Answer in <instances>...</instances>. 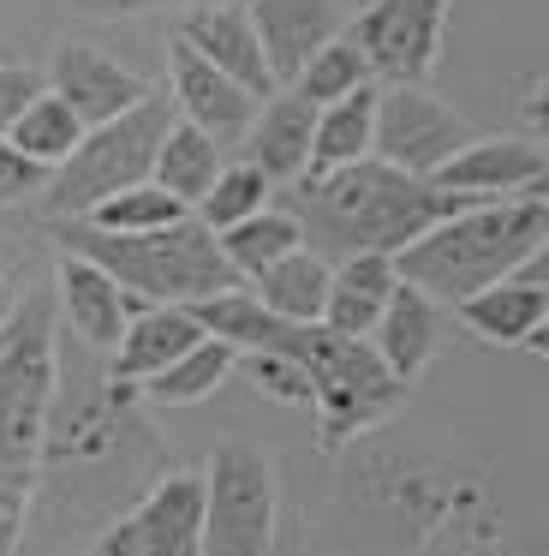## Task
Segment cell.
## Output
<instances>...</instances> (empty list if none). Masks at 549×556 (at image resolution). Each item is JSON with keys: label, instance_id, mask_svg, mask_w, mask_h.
I'll use <instances>...</instances> for the list:
<instances>
[{"label": "cell", "instance_id": "cell-9", "mask_svg": "<svg viewBox=\"0 0 549 556\" xmlns=\"http://www.w3.org/2000/svg\"><path fill=\"white\" fill-rule=\"evenodd\" d=\"M454 0H358L353 37L370 54L382 85L394 78H424L442 54V30H448Z\"/></svg>", "mask_w": 549, "mask_h": 556}, {"label": "cell", "instance_id": "cell-1", "mask_svg": "<svg viewBox=\"0 0 549 556\" xmlns=\"http://www.w3.org/2000/svg\"><path fill=\"white\" fill-rule=\"evenodd\" d=\"M197 324L209 336L233 341L239 353H293L310 377V413H317V443H353L370 425H382L394 407H400L406 383L388 371V359L376 353L370 336H341L329 324H293V317L269 312L257 293L239 281V288H221L209 300H191Z\"/></svg>", "mask_w": 549, "mask_h": 556}, {"label": "cell", "instance_id": "cell-42", "mask_svg": "<svg viewBox=\"0 0 549 556\" xmlns=\"http://www.w3.org/2000/svg\"><path fill=\"white\" fill-rule=\"evenodd\" d=\"M191 556H197V551H191Z\"/></svg>", "mask_w": 549, "mask_h": 556}, {"label": "cell", "instance_id": "cell-40", "mask_svg": "<svg viewBox=\"0 0 549 556\" xmlns=\"http://www.w3.org/2000/svg\"><path fill=\"white\" fill-rule=\"evenodd\" d=\"M544 156H549V138H544Z\"/></svg>", "mask_w": 549, "mask_h": 556}, {"label": "cell", "instance_id": "cell-38", "mask_svg": "<svg viewBox=\"0 0 549 556\" xmlns=\"http://www.w3.org/2000/svg\"><path fill=\"white\" fill-rule=\"evenodd\" d=\"M525 198H549V156H544V168L532 174V186H525Z\"/></svg>", "mask_w": 549, "mask_h": 556}, {"label": "cell", "instance_id": "cell-12", "mask_svg": "<svg viewBox=\"0 0 549 556\" xmlns=\"http://www.w3.org/2000/svg\"><path fill=\"white\" fill-rule=\"evenodd\" d=\"M48 90L66 97L72 109L84 114V126H102L114 114L138 109L150 97V78H138L126 61H114L95 42H60L54 61H48Z\"/></svg>", "mask_w": 549, "mask_h": 556}, {"label": "cell", "instance_id": "cell-24", "mask_svg": "<svg viewBox=\"0 0 549 556\" xmlns=\"http://www.w3.org/2000/svg\"><path fill=\"white\" fill-rule=\"evenodd\" d=\"M233 371H239V348H233V341L203 336L197 348H186L167 371H155L150 383H143V401H155V407H197V401H209Z\"/></svg>", "mask_w": 549, "mask_h": 556}, {"label": "cell", "instance_id": "cell-30", "mask_svg": "<svg viewBox=\"0 0 549 556\" xmlns=\"http://www.w3.org/2000/svg\"><path fill=\"white\" fill-rule=\"evenodd\" d=\"M269 174L257 168V162H227L221 174H215V186L209 192L197 198V210H191V216L203 222V228H233V222H245V216H257L263 204H269Z\"/></svg>", "mask_w": 549, "mask_h": 556}, {"label": "cell", "instance_id": "cell-23", "mask_svg": "<svg viewBox=\"0 0 549 556\" xmlns=\"http://www.w3.org/2000/svg\"><path fill=\"white\" fill-rule=\"evenodd\" d=\"M329 257H317L310 245H298V252L274 257L269 269H257V276L245 281L251 293H257L269 312L293 317V324H322V305H329Z\"/></svg>", "mask_w": 549, "mask_h": 556}, {"label": "cell", "instance_id": "cell-28", "mask_svg": "<svg viewBox=\"0 0 549 556\" xmlns=\"http://www.w3.org/2000/svg\"><path fill=\"white\" fill-rule=\"evenodd\" d=\"M365 85H376V66L358 49V37H329L293 78V90L305 102H317V109H329V102L353 97V90H365Z\"/></svg>", "mask_w": 549, "mask_h": 556}, {"label": "cell", "instance_id": "cell-32", "mask_svg": "<svg viewBox=\"0 0 549 556\" xmlns=\"http://www.w3.org/2000/svg\"><path fill=\"white\" fill-rule=\"evenodd\" d=\"M48 180L42 162H30L12 138H0V204H18V198H36Z\"/></svg>", "mask_w": 549, "mask_h": 556}, {"label": "cell", "instance_id": "cell-35", "mask_svg": "<svg viewBox=\"0 0 549 556\" xmlns=\"http://www.w3.org/2000/svg\"><path fill=\"white\" fill-rule=\"evenodd\" d=\"M78 7L95 18H143V13H162V7H186V0H78Z\"/></svg>", "mask_w": 549, "mask_h": 556}, {"label": "cell", "instance_id": "cell-20", "mask_svg": "<svg viewBox=\"0 0 549 556\" xmlns=\"http://www.w3.org/2000/svg\"><path fill=\"white\" fill-rule=\"evenodd\" d=\"M370 341H376V353L388 359V371L400 377V383H412V377L436 359V348H442V300L400 276V288H394L388 305H382Z\"/></svg>", "mask_w": 549, "mask_h": 556}, {"label": "cell", "instance_id": "cell-16", "mask_svg": "<svg viewBox=\"0 0 549 556\" xmlns=\"http://www.w3.org/2000/svg\"><path fill=\"white\" fill-rule=\"evenodd\" d=\"M310 138H317V102H305L293 85H281L257 102V121H251L245 144H251V162L274 186H298L310 168Z\"/></svg>", "mask_w": 549, "mask_h": 556}, {"label": "cell", "instance_id": "cell-5", "mask_svg": "<svg viewBox=\"0 0 549 556\" xmlns=\"http://www.w3.org/2000/svg\"><path fill=\"white\" fill-rule=\"evenodd\" d=\"M54 329L60 300L48 288H24L0 317V491H36L54 413Z\"/></svg>", "mask_w": 549, "mask_h": 556}, {"label": "cell", "instance_id": "cell-37", "mask_svg": "<svg viewBox=\"0 0 549 556\" xmlns=\"http://www.w3.org/2000/svg\"><path fill=\"white\" fill-rule=\"evenodd\" d=\"M525 276H532V281H544V288H549V240L532 252V264H525Z\"/></svg>", "mask_w": 549, "mask_h": 556}, {"label": "cell", "instance_id": "cell-14", "mask_svg": "<svg viewBox=\"0 0 549 556\" xmlns=\"http://www.w3.org/2000/svg\"><path fill=\"white\" fill-rule=\"evenodd\" d=\"M174 37L191 42V49H197L209 66H221L227 78H239L251 97H269V90H281V85H274V73H269V54H263L257 25H251V13L239 7V0L186 7V18H179Z\"/></svg>", "mask_w": 549, "mask_h": 556}, {"label": "cell", "instance_id": "cell-36", "mask_svg": "<svg viewBox=\"0 0 549 556\" xmlns=\"http://www.w3.org/2000/svg\"><path fill=\"white\" fill-rule=\"evenodd\" d=\"M525 121H532L537 132L549 138V73L537 78V85H532V97H525Z\"/></svg>", "mask_w": 549, "mask_h": 556}, {"label": "cell", "instance_id": "cell-22", "mask_svg": "<svg viewBox=\"0 0 549 556\" xmlns=\"http://www.w3.org/2000/svg\"><path fill=\"white\" fill-rule=\"evenodd\" d=\"M376 156V85L353 90V97L317 109V138H310V168L305 180H322L334 168H353V162Z\"/></svg>", "mask_w": 549, "mask_h": 556}, {"label": "cell", "instance_id": "cell-27", "mask_svg": "<svg viewBox=\"0 0 549 556\" xmlns=\"http://www.w3.org/2000/svg\"><path fill=\"white\" fill-rule=\"evenodd\" d=\"M90 132V126H84V114L72 109L66 97H54V90H42V97L30 102V109L18 114V121H12V144L24 150V156L30 162H42V168H60V162L72 156V150H78V138Z\"/></svg>", "mask_w": 549, "mask_h": 556}, {"label": "cell", "instance_id": "cell-33", "mask_svg": "<svg viewBox=\"0 0 549 556\" xmlns=\"http://www.w3.org/2000/svg\"><path fill=\"white\" fill-rule=\"evenodd\" d=\"M42 97V78H36V66H18V61H0V138L12 132V121H18L30 102Z\"/></svg>", "mask_w": 549, "mask_h": 556}, {"label": "cell", "instance_id": "cell-15", "mask_svg": "<svg viewBox=\"0 0 549 556\" xmlns=\"http://www.w3.org/2000/svg\"><path fill=\"white\" fill-rule=\"evenodd\" d=\"M239 7L257 25L274 85H293L298 66L329 37H341V0H239Z\"/></svg>", "mask_w": 549, "mask_h": 556}, {"label": "cell", "instance_id": "cell-31", "mask_svg": "<svg viewBox=\"0 0 549 556\" xmlns=\"http://www.w3.org/2000/svg\"><path fill=\"white\" fill-rule=\"evenodd\" d=\"M239 371H245L269 401H281V407H310V401H317L305 365H298L293 353H239Z\"/></svg>", "mask_w": 549, "mask_h": 556}, {"label": "cell", "instance_id": "cell-29", "mask_svg": "<svg viewBox=\"0 0 549 556\" xmlns=\"http://www.w3.org/2000/svg\"><path fill=\"white\" fill-rule=\"evenodd\" d=\"M186 216H191V204H179L167 186L138 180V186H126V192L102 198L90 216H72V222H95V228H107V233H150V228H167V222H186Z\"/></svg>", "mask_w": 549, "mask_h": 556}, {"label": "cell", "instance_id": "cell-3", "mask_svg": "<svg viewBox=\"0 0 549 556\" xmlns=\"http://www.w3.org/2000/svg\"><path fill=\"white\" fill-rule=\"evenodd\" d=\"M549 240V198H477L424 228L406 252H394V269L436 293L442 305L472 300L477 288L513 276L532 264V252Z\"/></svg>", "mask_w": 549, "mask_h": 556}, {"label": "cell", "instance_id": "cell-26", "mask_svg": "<svg viewBox=\"0 0 549 556\" xmlns=\"http://www.w3.org/2000/svg\"><path fill=\"white\" fill-rule=\"evenodd\" d=\"M215 240H221L227 264L239 269V281H251L257 269H269L274 257L298 252V245H305V233H298V216H293V210L263 204L257 216H245V222H233V228H221Z\"/></svg>", "mask_w": 549, "mask_h": 556}, {"label": "cell", "instance_id": "cell-11", "mask_svg": "<svg viewBox=\"0 0 549 556\" xmlns=\"http://www.w3.org/2000/svg\"><path fill=\"white\" fill-rule=\"evenodd\" d=\"M167 73H174V102H179V121L203 126L215 144H239L257 121V102L239 78H227L221 66H209L191 42H167Z\"/></svg>", "mask_w": 549, "mask_h": 556}, {"label": "cell", "instance_id": "cell-7", "mask_svg": "<svg viewBox=\"0 0 549 556\" xmlns=\"http://www.w3.org/2000/svg\"><path fill=\"white\" fill-rule=\"evenodd\" d=\"M274 551V467L263 448L227 443L203 467V532L197 556H269Z\"/></svg>", "mask_w": 549, "mask_h": 556}, {"label": "cell", "instance_id": "cell-39", "mask_svg": "<svg viewBox=\"0 0 549 556\" xmlns=\"http://www.w3.org/2000/svg\"><path fill=\"white\" fill-rule=\"evenodd\" d=\"M525 348H532V353H537V359H544V365H549V317H544V329H537V336H532V341H525Z\"/></svg>", "mask_w": 549, "mask_h": 556}, {"label": "cell", "instance_id": "cell-2", "mask_svg": "<svg viewBox=\"0 0 549 556\" xmlns=\"http://www.w3.org/2000/svg\"><path fill=\"white\" fill-rule=\"evenodd\" d=\"M460 204L477 198L442 192L424 174H406L382 156H365L353 168H334L322 180H298L293 186V216L298 233L317 257L341 264L358 252H406L424 228H436L442 216H454Z\"/></svg>", "mask_w": 549, "mask_h": 556}, {"label": "cell", "instance_id": "cell-17", "mask_svg": "<svg viewBox=\"0 0 549 556\" xmlns=\"http://www.w3.org/2000/svg\"><path fill=\"white\" fill-rule=\"evenodd\" d=\"M537 168H544V144H525V138H472L430 180L460 198H513L532 186Z\"/></svg>", "mask_w": 549, "mask_h": 556}, {"label": "cell", "instance_id": "cell-18", "mask_svg": "<svg viewBox=\"0 0 549 556\" xmlns=\"http://www.w3.org/2000/svg\"><path fill=\"white\" fill-rule=\"evenodd\" d=\"M203 336H209V329L197 324L191 305H143V312H131L126 336H119V348H114V383L143 389L155 371H167L186 348H197Z\"/></svg>", "mask_w": 549, "mask_h": 556}, {"label": "cell", "instance_id": "cell-41", "mask_svg": "<svg viewBox=\"0 0 549 556\" xmlns=\"http://www.w3.org/2000/svg\"><path fill=\"white\" fill-rule=\"evenodd\" d=\"M0 61H7V54H0Z\"/></svg>", "mask_w": 549, "mask_h": 556}, {"label": "cell", "instance_id": "cell-21", "mask_svg": "<svg viewBox=\"0 0 549 556\" xmlns=\"http://www.w3.org/2000/svg\"><path fill=\"white\" fill-rule=\"evenodd\" d=\"M400 288V269H394L388 252H358L341 257L329 269V305H322V324L341 329V336H370L382 317V305Z\"/></svg>", "mask_w": 549, "mask_h": 556}, {"label": "cell", "instance_id": "cell-25", "mask_svg": "<svg viewBox=\"0 0 549 556\" xmlns=\"http://www.w3.org/2000/svg\"><path fill=\"white\" fill-rule=\"evenodd\" d=\"M221 168H227V162H221V144H215L203 126H191V121H179V114H174L162 150H155V174H150V180L167 186L179 204L197 210V198L215 186V174H221Z\"/></svg>", "mask_w": 549, "mask_h": 556}, {"label": "cell", "instance_id": "cell-10", "mask_svg": "<svg viewBox=\"0 0 549 556\" xmlns=\"http://www.w3.org/2000/svg\"><path fill=\"white\" fill-rule=\"evenodd\" d=\"M203 532V472H167L131 515L95 539V556H191Z\"/></svg>", "mask_w": 549, "mask_h": 556}, {"label": "cell", "instance_id": "cell-19", "mask_svg": "<svg viewBox=\"0 0 549 556\" xmlns=\"http://www.w3.org/2000/svg\"><path fill=\"white\" fill-rule=\"evenodd\" d=\"M454 312H460V324L472 329L477 341H489V348H525L549 317V288L532 281L525 269H513V276L477 288L472 300H460Z\"/></svg>", "mask_w": 549, "mask_h": 556}, {"label": "cell", "instance_id": "cell-8", "mask_svg": "<svg viewBox=\"0 0 549 556\" xmlns=\"http://www.w3.org/2000/svg\"><path fill=\"white\" fill-rule=\"evenodd\" d=\"M460 144H472V126L454 102L430 97L424 78L376 85V156L406 174H436Z\"/></svg>", "mask_w": 549, "mask_h": 556}, {"label": "cell", "instance_id": "cell-6", "mask_svg": "<svg viewBox=\"0 0 549 556\" xmlns=\"http://www.w3.org/2000/svg\"><path fill=\"white\" fill-rule=\"evenodd\" d=\"M167 126H174V109H167L162 97H143L138 109L114 114V121L90 126V132L78 138V150H72L60 168H48L42 180V216L48 222H72V216H90L102 198L126 192V186L150 180L155 174V150H162Z\"/></svg>", "mask_w": 549, "mask_h": 556}, {"label": "cell", "instance_id": "cell-4", "mask_svg": "<svg viewBox=\"0 0 549 556\" xmlns=\"http://www.w3.org/2000/svg\"><path fill=\"white\" fill-rule=\"evenodd\" d=\"M48 233H54L60 252L102 264L143 305H191L221 288H239V269L227 264L215 228H203L197 216L167 222V228H150V233H107L95 222H48Z\"/></svg>", "mask_w": 549, "mask_h": 556}, {"label": "cell", "instance_id": "cell-34", "mask_svg": "<svg viewBox=\"0 0 549 556\" xmlns=\"http://www.w3.org/2000/svg\"><path fill=\"white\" fill-rule=\"evenodd\" d=\"M24 520H30V491H0V556L18 551Z\"/></svg>", "mask_w": 549, "mask_h": 556}, {"label": "cell", "instance_id": "cell-13", "mask_svg": "<svg viewBox=\"0 0 549 556\" xmlns=\"http://www.w3.org/2000/svg\"><path fill=\"white\" fill-rule=\"evenodd\" d=\"M54 300H60V317L72 324V336L90 341L95 353H114L119 336H126V324H131V312H143L138 293H126L102 264H90V257H78V252H60Z\"/></svg>", "mask_w": 549, "mask_h": 556}]
</instances>
